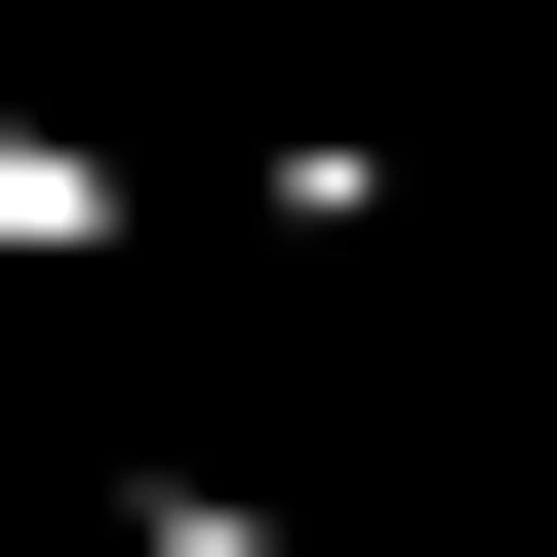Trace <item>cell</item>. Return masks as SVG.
<instances>
[{
    "instance_id": "6da1fadb",
    "label": "cell",
    "mask_w": 557,
    "mask_h": 557,
    "mask_svg": "<svg viewBox=\"0 0 557 557\" xmlns=\"http://www.w3.org/2000/svg\"><path fill=\"white\" fill-rule=\"evenodd\" d=\"M120 239H160V160H120V120H40V81H0V278H120Z\"/></svg>"
}]
</instances>
